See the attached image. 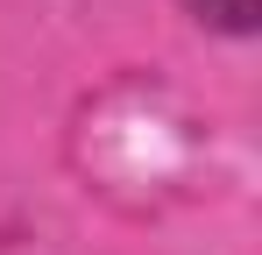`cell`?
I'll return each mask as SVG.
<instances>
[{
    "mask_svg": "<svg viewBox=\"0 0 262 255\" xmlns=\"http://www.w3.org/2000/svg\"><path fill=\"white\" fill-rule=\"evenodd\" d=\"M206 22H220V29H248L255 22V0H191Z\"/></svg>",
    "mask_w": 262,
    "mask_h": 255,
    "instance_id": "cell-1",
    "label": "cell"
}]
</instances>
